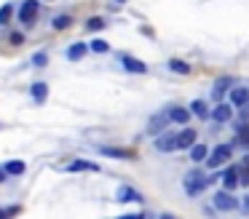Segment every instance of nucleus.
<instances>
[{"mask_svg":"<svg viewBox=\"0 0 249 219\" xmlns=\"http://www.w3.org/2000/svg\"><path fill=\"white\" fill-rule=\"evenodd\" d=\"M212 182H214V176H206V174H201V171H190V174H185L182 187H185V192H188L190 198H196L201 190H206Z\"/></svg>","mask_w":249,"mask_h":219,"instance_id":"nucleus-1","label":"nucleus"},{"mask_svg":"<svg viewBox=\"0 0 249 219\" xmlns=\"http://www.w3.org/2000/svg\"><path fill=\"white\" fill-rule=\"evenodd\" d=\"M231 155H233L231 144H217L209 152V158H206V168H220V166H225L231 160Z\"/></svg>","mask_w":249,"mask_h":219,"instance_id":"nucleus-2","label":"nucleus"},{"mask_svg":"<svg viewBox=\"0 0 249 219\" xmlns=\"http://www.w3.org/2000/svg\"><path fill=\"white\" fill-rule=\"evenodd\" d=\"M238 206H241V203H238V198H233V190H225V187H222L214 195V208H220V211H236Z\"/></svg>","mask_w":249,"mask_h":219,"instance_id":"nucleus-3","label":"nucleus"},{"mask_svg":"<svg viewBox=\"0 0 249 219\" xmlns=\"http://www.w3.org/2000/svg\"><path fill=\"white\" fill-rule=\"evenodd\" d=\"M172 123V118H169V112H156V115L147 120V136H161L163 131H166V126Z\"/></svg>","mask_w":249,"mask_h":219,"instance_id":"nucleus-4","label":"nucleus"},{"mask_svg":"<svg viewBox=\"0 0 249 219\" xmlns=\"http://www.w3.org/2000/svg\"><path fill=\"white\" fill-rule=\"evenodd\" d=\"M156 150H158V152H174V150H179V139H177V134L163 131L161 136H156Z\"/></svg>","mask_w":249,"mask_h":219,"instance_id":"nucleus-5","label":"nucleus"},{"mask_svg":"<svg viewBox=\"0 0 249 219\" xmlns=\"http://www.w3.org/2000/svg\"><path fill=\"white\" fill-rule=\"evenodd\" d=\"M35 19H38V0H24L22 8H19V21L30 27Z\"/></svg>","mask_w":249,"mask_h":219,"instance_id":"nucleus-6","label":"nucleus"},{"mask_svg":"<svg viewBox=\"0 0 249 219\" xmlns=\"http://www.w3.org/2000/svg\"><path fill=\"white\" fill-rule=\"evenodd\" d=\"M220 182H222V187H225V190H236L238 187V168L236 166H228L225 171H222V176H220Z\"/></svg>","mask_w":249,"mask_h":219,"instance_id":"nucleus-7","label":"nucleus"},{"mask_svg":"<svg viewBox=\"0 0 249 219\" xmlns=\"http://www.w3.org/2000/svg\"><path fill=\"white\" fill-rule=\"evenodd\" d=\"M121 64H124L129 72H134V75H145L147 72V64L140 62V59H134V56H129V53H124V56H121Z\"/></svg>","mask_w":249,"mask_h":219,"instance_id":"nucleus-8","label":"nucleus"},{"mask_svg":"<svg viewBox=\"0 0 249 219\" xmlns=\"http://www.w3.org/2000/svg\"><path fill=\"white\" fill-rule=\"evenodd\" d=\"M177 139H179V150H190L196 144V139H198V131L185 126L182 131H177Z\"/></svg>","mask_w":249,"mask_h":219,"instance_id":"nucleus-9","label":"nucleus"},{"mask_svg":"<svg viewBox=\"0 0 249 219\" xmlns=\"http://www.w3.org/2000/svg\"><path fill=\"white\" fill-rule=\"evenodd\" d=\"M115 201H121V203H131V201L142 203V201H145V198H142V192H137L134 187L124 185V187H118V198H115Z\"/></svg>","mask_w":249,"mask_h":219,"instance_id":"nucleus-10","label":"nucleus"},{"mask_svg":"<svg viewBox=\"0 0 249 219\" xmlns=\"http://www.w3.org/2000/svg\"><path fill=\"white\" fill-rule=\"evenodd\" d=\"M233 85V78H228V75H222V78L214 80V88H212V99L222 101V96H225V91Z\"/></svg>","mask_w":249,"mask_h":219,"instance_id":"nucleus-11","label":"nucleus"},{"mask_svg":"<svg viewBox=\"0 0 249 219\" xmlns=\"http://www.w3.org/2000/svg\"><path fill=\"white\" fill-rule=\"evenodd\" d=\"M233 118V104H217L214 110H212V120H217V123H228Z\"/></svg>","mask_w":249,"mask_h":219,"instance_id":"nucleus-12","label":"nucleus"},{"mask_svg":"<svg viewBox=\"0 0 249 219\" xmlns=\"http://www.w3.org/2000/svg\"><path fill=\"white\" fill-rule=\"evenodd\" d=\"M102 155H107V158H124V160H134L137 155H134V150H124V147H102L99 150Z\"/></svg>","mask_w":249,"mask_h":219,"instance_id":"nucleus-13","label":"nucleus"},{"mask_svg":"<svg viewBox=\"0 0 249 219\" xmlns=\"http://www.w3.org/2000/svg\"><path fill=\"white\" fill-rule=\"evenodd\" d=\"M190 115H193V112H190V107H172V110H169L172 123H182V126L190 120Z\"/></svg>","mask_w":249,"mask_h":219,"instance_id":"nucleus-14","label":"nucleus"},{"mask_svg":"<svg viewBox=\"0 0 249 219\" xmlns=\"http://www.w3.org/2000/svg\"><path fill=\"white\" fill-rule=\"evenodd\" d=\"M190 112H193L196 118H201V120H206V118H212V110L206 107V101H204V99H196V101H190Z\"/></svg>","mask_w":249,"mask_h":219,"instance_id":"nucleus-15","label":"nucleus"},{"mask_svg":"<svg viewBox=\"0 0 249 219\" xmlns=\"http://www.w3.org/2000/svg\"><path fill=\"white\" fill-rule=\"evenodd\" d=\"M231 104H233V107L249 104V88H233V91H231Z\"/></svg>","mask_w":249,"mask_h":219,"instance_id":"nucleus-16","label":"nucleus"},{"mask_svg":"<svg viewBox=\"0 0 249 219\" xmlns=\"http://www.w3.org/2000/svg\"><path fill=\"white\" fill-rule=\"evenodd\" d=\"M65 168L67 171H99V166L91 163V160H70Z\"/></svg>","mask_w":249,"mask_h":219,"instance_id":"nucleus-17","label":"nucleus"},{"mask_svg":"<svg viewBox=\"0 0 249 219\" xmlns=\"http://www.w3.org/2000/svg\"><path fill=\"white\" fill-rule=\"evenodd\" d=\"M86 51H89V46H83V43H72V46L67 48V59H70V62H81V59L86 56Z\"/></svg>","mask_w":249,"mask_h":219,"instance_id":"nucleus-18","label":"nucleus"},{"mask_svg":"<svg viewBox=\"0 0 249 219\" xmlns=\"http://www.w3.org/2000/svg\"><path fill=\"white\" fill-rule=\"evenodd\" d=\"M206 158H209V147H206V144H198V142H196L193 147H190V160L201 163V160H206Z\"/></svg>","mask_w":249,"mask_h":219,"instance_id":"nucleus-19","label":"nucleus"},{"mask_svg":"<svg viewBox=\"0 0 249 219\" xmlns=\"http://www.w3.org/2000/svg\"><path fill=\"white\" fill-rule=\"evenodd\" d=\"M30 94H33V99L38 101V104H43L46 96H49V85H46V83H35L33 88H30Z\"/></svg>","mask_w":249,"mask_h":219,"instance_id":"nucleus-20","label":"nucleus"},{"mask_svg":"<svg viewBox=\"0 0 249 219\" xmlns=\"http://www.w3.org/2000/svg\"><path fill=\"white\" fill-rule=\"evenodd\" d=\"M169 69L177 72V75H188L190 72V64L182 62V59H169Z\"/></svg>","mask_w":249,"mask_h":219,"instance_id":"nucleus-21","label":"nucleus"},{"mask_svg":"<svg viewBox=\"0 0 249 219\" xmlns=\"http://www.w3.org/2000/svg\"><path fill=\"white\" fill-rule=\"evenodd\" d=\"M51 27H54V30H70L72 27V16H54V21H51Z\"/></svg>","mask_w":249,"mask_h":219,"instance_id":"nucleus-22","label":"nucleus"},{"mask_svg":"<svg viewBox=\"0 0 249 219\" xmlns=\"http://www.w3.org/2000/svg\"><path fill=\"white\" fill-rule=\"evenodd\" d=\"M3 168H6L8 174H24V171H27V166H24L22 160H8V163L3 166Z\"/></svg>","mask_w":249,"mask_h":219,"instance_id":"nucleus-23","label":"nucleus"},{"mask_svg":"<svg viewBox=\"0 0 249 219\" xmlns=\"http://www.w3.org/2000/svg\"><path fill=\"white\" fill-rule=\"evenodd\" d=\"M86 30H89V32H97V30H105V19H102V16H91V19L86 21Z\"/></svg>","mask_w":249,"mask_h":219,"instance_id":"nucleus-24","label":"nucleus"},{"mask_svg":"<svg viewBox=\"0 0 249 219\" xmlns=\"http://www.w3.org/2000/svg\"><path fill=\"white\" fill-rule=\"evenodd\" d=\"M89 51H94V53H107L110 51V46L105 40H94L91 46H89Z\"/></svg>","mask_w":249,"mask_h":219,"instance_id":"nucleus-25","label":"nucleus"},{"mask_svg":"<svg viewBox=\"0 0 249 219\" xmlns=\"http://www.w3.org/2000/svg\"><path fill=\"white\" fill-rule=\"evenodd\" d=\"M11 14H14V5H3V8H0V27H3V24H8Z\"/></svg>","mask_w":249,"mask_h":219,"instance_id":"nucleus-26","label":"nucleus"},{"mask_svg":"<svg viewBox=\"0 0 249 219\" xmlns=\"http://www.w3.org/2000/svg\"><path fill=\"white\" fill-rule=\"evenodd\" d=\"M46 62H49V56H46V53H35V56H33V64H35V67H43Z\"/></svg>","mask_w":249,"mask_h":219,"instance_id":"nucleus-27","label":"nucleus"},{"mask_svg":"<svg viewBox=\"0 0 249 219\" xmlns=\"http://www.w3.org/2000/svg\"><path fill=\"white\" fill-rule=\"evenodd\" d=\"M238 142H241V144H249V128H247V126L238 128Z\"/></svg>","mask_w":249,"mask_h":219,"instance_id":"nucleus-28","label":"nucleus"},{"mask_svg":"<svg viewBox=\"0 0 249 219\" xmlns=\"http://www.w3.org/2000/svg\"><path fill=\"white\" fill-rule=\"evenodd\" d=\"M241 208H244V211H247V214H249V195H247V198H244V203H241Z\"/></svg>","mask_w":249,"mask_h":219,"instance_id":"nucleus-29","label":"nucleus"},{"mask_svg":"<svg viewBox=\"0 0 249 219\" xmlns=\"http://www.w3.org/2000/svg\"><path fill=\"white\" fill-rule=\"evenodd\" d=\"M6 174H8L6 168H0V182H6Z\"/></svg>","mask_w":249,"mask_h":219,"instance_id":"nucleus-30","label":"nucleus"},{"mask_svg":"<svg viewBox=\"0 0 249 219\" xmlns=\"http://www.w3.org/2000/svg\"><path fill=\"white\" fill-rule=\"evenodd\" d=\"M118 3H126V0H118Z\"/></svg>","mask_w":249,"mask_h":219,"instance_id":"nucleus-31","label":"nucleus"}]
</instances>
